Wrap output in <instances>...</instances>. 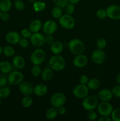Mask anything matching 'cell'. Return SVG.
I'll list each match as a JSON object with an SVG mask.
<instances>
[{
  "label": "cell",
  "instance_id": "1",
  "mask_svg": "<svg viewBox=\"0 0 120 121\" xmlns=\"http://www.w3.org/2000/svg\"><path fill=\"white\" fill-rule=\"evenodd\" d=\"M49 66L54 70L61 71L65 67L66 61L62 56L55 54L49 59Z\"/></svg>",
  "mask_w": 120,
  "mask_h": 121
},
{
  "label": "cell",
  "instance_id": "2",
  "mask_svg": "<svg viewBox=\"0 0 120 121\" xmlns=\"http://www.w3.org/2000/svg\"><path fill=\"white\" fill-rule=\"evenodd\" d=\"M68 47L70 52L76 56L83 54L85 50L84 44L78 39H72L68 44Z\"/></svg>",
  "mask_w": 120,
  "mask_h": 121
},
{
  "label": "cell",
  "instance_id": "3",
  "mask_svg": "<svg viewBox=\"0 0 120 121\" xmlns=\"http://www.w3.org/2000/svg\"><path fill=\"white\" fill-rule=\"evenodd\" d=\"M98 104V100L95 96H87L84 98L82 102L84 109L88 111L95 109Z\"/></svg>",
  "mask_w": 120,
  "mask_h": 121
},
{
  "label": "cell",
  "instance_id": "4",
  "mask_svg": "<svg viewBox=\"0 0 120 121\" xmlns=\"http://www.w3.org/2000/svg\"><path fill=\"white\" fill-rule=\"evenodd\" d=\"M46 57L45 52L41 48L36 49L31 54L30 60L34 65H40L44 61Z\"/></svg>",
  "mask_w": 120,
  "mask_h": 121
},
{
  "label": "cell",
  "instance_id": "5",
  "mask_svg": "<svg viewBox=\"0 0 120 121\" xmlns=\"http://www.w3.org/2000/svg\"><path fill=\"white\" fill-rule=\"evenodd\" d=\"M59 23L62 28L67 30H70L74 27L75 21L74 17L71 15L66 14L62 15L59 18Z\"/></svg>",
  "mask_w": 120,
  "mask_h": 121
},
{
  "label": "cell",
  "instance_id": "6",
  "mask_svg": "<svg viewBox=\"0 0 120 121\" xmlns=\"http://www.w3.org/2000/svg\"><path fill=\"white\" fill-rule=\"evenodd\" d=\"M66 96L64 93L58 92L53 95L50 99V103L54 107L59 108L60 106H63L66 102Z\"/></svg>",
  "mask_w": 120,
  "mask_h": 121
},
{
  "label": "cell",
  "instance_id": "7",
  "mask_svg": "<svg viewBox=\"0 0 120 121\" xmlns=\"http://www.w3.org/2000/svg\"><path fill=\"white\" fill-rule=\"evenodd\" d=\"M24 80V75L19 71H13L9 73L8 76V82L11 85H20Z\"/></svg>",
  "mask_w": 120,
  "mask_h": 121
},
{
  "label": "cell",
  "instance_id": "8",
  "mask_svg": "<svg viewBox=\"0 0 120 121\" xmlns=\"http://www.w3.org/2000/svg\"><path fill=\"white\" fill-rule=\"evenodd\" d=\"M98 112L101 116H109L113 111L112 105L108 102H102L98 105Z\"/></svg>",
  "mask_w": 120,
  "mask_h": 121
},
{
  "label": "cell",
  "instance_id": "9",
  "mask_svg": "<svg viewBox=\"0 0 120 121\" xmlns=\"http://www.w3.org/2000/svg\"><path fill=\"white\" fill-rule=\"evenodd\" d=\"M88 92H89L88 87L85 85H82V84L75 86L72 91L74 96L80 99L85 98L87 96H88Z\"/></svg>",
  "mask_w": 120,
  "mask_h": 121
},
{
  "label": "cell",
  "instance_id": "10",
  "mask_svg": "<svg viewBox=\"0 0 120 121\" xmlns=\"http://www.w3.org/2000/svg\"><path fill=\"white\" fill-rule=\"evenodd\" d=\"M107 16L114 20H120V7L117 5H111L106 9Z\"/></svg>",
  "mask_w": 120,
  "mask_h": 121
},
{
  "label": "cell",
  "instance_id": "11",
  "mask_svg": "<svg viewBox=\"0 0 120 121\" xmlns=\"http://www.w3.org/2000/svg\"><path fill=\"white\" fill-rule=\"evenodd\" d=\"M30 41L34 47H41L45 44V36L39 32L33 33L30 37Z\"/></svg>",
  "mask_w": 120,
  "mask_h": 121
},
{
  "label": "cell",
  "instance_id": "12",
  "mask_svg": "<svg viewBox=\"0 0 120 121\" xmlns=\"http://www.w3.org/2000/svg\"><path fill=\"white\" fill-rule=\"evenodd\" d=\"M91 60L96 65H101L106 60L105 53L102 50L96 49L91 54Z\"/></svg>",
  "mask_w": 120,
  "mask_h": 121
},
{
  "label": "cell",
  "instance_id": "13",
  "mask_svg": "<svg viewBox=\"0 0 120 121\" xmlns=\"http://www.w3.org/2000/svg\"><path fill=\"white\" fill-rule=\"evenodd\" d=\"M42 31L47 34H53L58 29V25L54 20H48L44 23L42 26Z\"/></svg>",
  "mask_w": 120,
  "mask_h": 121
},
{
  "label": "cell",
  "instance_id": "14",
  "mask_svg": "<svg viewBox=\"0 0 120 121\" xmlns=\"http://www.w3.org/2000/svg\"><path fill=\"white\" fill-rule=\"evenodd\" d=\"M19 90L24 95H30L33 93L34 86L29 82H22L19 85Z\"/></svg>",
  "mask_w": 120,
  "mask_h": 121
},
{
  "label": "cell",
  "instance_id": "15",
  "mask_svg": "<svg viewBox=\"0 0 120 121\" xmlns=\"http://www.w3.org/2000/svg\"><path fill=\"white\" fill-rule=\"evenodd\" d=\"M88 63V58L83 54L76 55L73 60V65L78 68H82L85 66Z\"/></svg>",
  "mask_w": 120,
  "mask_h": 121
},
{
  "label": "cell",
  "instance_id": "16",
  "mask_svg": "<svg viewBox=\"0 0 120 121\" xmlns=\"http://www.w3.org/2000/svg\"><path fill=\"white\" fill-rule=\"evenodd\" d=\"M6 40L11 44H16L18 43L21 39V35L16 31H10L6 35Z\"/></svg>",
  "mask_w": 120,
  "mask_h": 121
},
{
  "label": "cell",
  "instance_id": "17",
  "mask_svg": "<svg viewBox=\"0 0 120 121\" xmlns=\"http://www.w3.org/2000/svg\"><path fill=\"white\" fill-rule=\"evenodd\" d=\"M113 97L112 93L108 89H103L98 93V98L102 102H108Z\"/></svg>",
  "mask_w": 120,
  "mask_h": 121
},
{
  "label": "cell",
  "instance_id": "18",
  "mask_svg": "<svg viewBox=\"0 0 120 121\" xmlns=\"http://www.w3.org/2000/svg\"><path fill=\"white\" fill-rule=\"evenodd\" d=\"M48 87L44 84H38L34 87V94L37 96H44L48 92Z\"/></svg>",
  "mask_w": 120,
  "mask_h": 121
},
{
  "label": "cell",
  "instance_id": "19",
  "mask_svg": "<svg viewBox=\"0 0 120 121\" xmlns=\"http://www.w3.org/2000/svg\"><path fill=\"white\" fill-rule=\"evenodd\" d=\"M12 64L15 68L18 69H21L24 67L25 61L24 59L20 55H16L12 59Z\"/></svg>",
  "mask_w": 120,
  "mask_h": 121
},
{
  "label": "cell",
  "instance_id": "20",
  "mask_svg": "<svg viewBox=\"0 0 120 121\" xmlns=\"http://www.w3.org/2000/svg\"><path fill=\"white\" fill-rule=\"evenodd\" d=\"M64 48L63 44L61 41H54V43L51 45V50L54 54H59L62 52Z\"/></svg>",
  "mask_w": 120,
  "mask_h": 121
},
{
  "label": "cell",
  "instance_id": "21",
  "mask_svg": "<svg viewBox=\"0 0 120 121\" xmlns=\"http://www.w3.org/2000/svg\"><path fill=\"white\" fill-rule=\"evenodd\" d=\"M42 27V22L39 20H34L29 24V30L33 33H38Z\"/></svg>",
  "mask_w": 120,
  "mask_h": 121
},
{
  "label": "cell",
  "instance_id": "22",
  "mask_svg": "<svg viewBox=\"0 0 120 121\" xmlns=\"http://www.w3.org/2000/svg\"><path fill=\"white\" fill-rule=\"evenodd\" d=\"M41 77L43 80L44 81H49V80H51L54 76V72H53V70L51 68H46L42 70L41 72Z\"/></svg>",
  "mask_w": 120,
  "mask_h": 121
},
{
  "label": "cell",
  "instance_id": "23",
  "mask_svg": "<svg viewBox=\"0 0 120 121\" xmlns=\"http://www.w3.org/2000/svg\"><path fill=\"white\" fill-rule=\"evenodd\" d=\"M100 81L96 78H92L88 80L87 83V87L89 89L91 90H96L100 87Z\"/></svg>",
  "mask_w": 120,
  "mask_h": 121
},
{
  "label": "cell",
  "instance_id": "24",
  "mask_svg": "<svg viewBox=\"0 0 120 121\" xmlns=\"http://www.w3.org/2000/svg\"><path fill=\"white\" fill-rule=\"evenodd\" d=\"M12 7V2L11 0H1L0 2V9L2 12L7 13Z\"/></svg>",
  "mask_w": 120,
  "mask_h": 121
},
{
  "label": "cell",
  "instance_id": "25",
  "mask_svg": "<svg viewBox=\"0 0 120 121\" xmlns=\"http://www.w3.org/2000/svg\"><path fill=\"white\" fill-rule=\"evenodd\" d=\"M58 114V110L56 108L53 106V107L50 108L47 110L45 113V116L46 118L48 119L52 120L57 117Z\"/></svg>",
  "mask_w": 120,
  "mask_h": 121
},
{
  "label": "cell",
  "instance_id": "26",
  "mask_svg": "<svg viewBox=\"0 0 120 121\" xmlns=\"http://www.w3.org/2000/svg\"><path fill=\"white\" fill-rule=\"evenodd\" d=\"M11 65L7 61H2L0 63V70L3 73H9L12 70Z\"/></svg>",
  "mask_w": 120,
  "mask_h": 121
},
{
  "label": "cell",
  "instance_id": "27",
  "mask_svg": "<svg viewBox=\"0 0 120 121\" xmlns=\"http://www.w3.org/2000/svg\"><path fill=\"white\" fill-rule=\"evenodd\" d=\"M33 8L36 12L42 11L46 8V4L43 1H35L33 3Z\"/></svg>",
  "mask_w": 120,
  "mask_h": 121
},
{
  "label": "cell",
  "instance_id": "28",
  "mask_svg": "<svg viewBox=\"0 0 120 121\" xmlns=\"http://www.w3.org/2000/svg\"><path fill=\"white\" fill-rule=\"evenodd\" d=\"M62 11L61 8L58 7V6H55V7H53L52 9L51 10V14L52 16L54 18L58 19L62 16Z\"/></svg>",
  "mask_w": 120,
  "mask_h": 121
},
{
  "label": "cell",
  "instance_id": "29",
  "mask_svg": "<svg viewBox=\"0 0 120 121\" xmlns=\"http://www.w3.org/2000/svg\"><path fill=\"white\" fill-rule=\"evenodd\" d=\"M33 103V99L31 96L29 95H27L22 99L21 104L24 108H29L32 105Z\"/></svg>",
  "mask_w": 120,
  "mask_h": 121
},
{
  "label": "cell",
  "instance_id": "30",
  "mask_svg": "<svg viewBox=\"0 0 120 121\" xmlns=\"http://www.w3.org/2000/svg\"><path fill=\"white\" fill-rule=\"evenodd\" d=\"M3 53L7 57H10L13 56L15 54V50L12 47L10 46H7L4 47Z\"/></svg>",
  "mask_w": 120,
  "mask_h": 121
},
{
  "label": "cell",
  "instance_id": "31",
  "mask_svg": "<svg viewBox=\"0 0 120 121\" xmlns=\"http://www.w3.org/2000/svg\"><path fill=\"white\" fill-rule=\"evenodd\" d=\"M11 93V90L9 87L4 86L0 88V97L1 98H7L9 96Z\"/></svg>",
  "mask_w": 120,
  "mask_h": 121
},
{
  "label": "cell",
  "instance_id": "32",
  "mask_svg": "<svg viewBox=\"0 0 120 121\" xmlns=\"http://www.w3.org/2000/svg\"><path fill=\"white\" fill-rule=\"evenodd\" d=\"M42 69L40 65H34L31 69V74L34 77H38L41 75Z\"/></svg>",
  "mask_w": 120,
  "mask_h": 121
},
{
  "label": "cell",
  "instance_id": "33",
  "mask_svg": "<svg viewBox=\"0 0 120 121\" xmlns=\"http://www.w3.org/2000/svg\"><path fill=\"white\" fill-rule=\"evenodd\" d=\"M107 45V41L104 38H100L96 40V46L98 49L103 50Z\"/></svg>",
  "mask_w": 120,
  "mask_h": 121
},
{
  "label": "cell",
  "instance_id": "34",
  "mask_svg": "<svg viewBox=\"0 0 120 121\" xmlns=\"http://www.w3.org/2000/svg\"><path fill=\"white\" fill-rule=\"evenodd\" d=\"M112 119L113 121H120V108L113 110L111 113Z\"/></svg>",
  "mask_w": 120,
  "mask_h": 121
},
{
  "label": "cell",
  "instance_id": "35",
  "mask_svg": "<svg viewBox=\"0 0 120 121\" xmlns=\"http://www.w3.org/2000/svg\"><path fill=\"white\" fill-rule=\"evenodd\" d=\"M14 6L17 10L22 11L24 9L25 5L24 2L22 0H15L14 1Z\"/></svg>",
  "mask_w": 120,
  "mask_h": 121
},
{
  "label": "cell",
  "instance_id": "36",
  "mask_svg": "<svg viewBox=\"0 0 120 121\" xmlns=\"http://www.w3.org/2000/svg\"><path fill=\"white\" fill-rule=\"evenodd\" d=\"M65 12L67 14L72 15L74 13V11H75V5H74V4L69 2L65 7Z\"/></svg>",
  "mask_w": 120,
  "mask_h": 121
},
{
  "label": "cell",
  "instance_id": "37",
  "mask_svg": "<svg viewBox=\"0 0 120 121\" xmlns=\"http://www.w3.org/2000/svg\"><path fill=\"white\" fill-rule=\"evenodd\" d=\"M53 2L55 5L60 8H65V7L69 3L68 0H53Z\"/></svg>",
  "mask_w": 120,
  "mask_h": 121
},
{
  "label": "cell",
  "instance_id": "38",
  "mask_svg": "<svg viewBox=\"0 0 120 121\" xmlns=\"http://www.w3.org/2000/svg\"><path fill=\"white\" fill-rule=\"evenodd\" d=\"M96 15L98 18L100 19H105L107 17V11H106V9H100L96 11Z\"/></svg>",
  "mask_w": 120,
  "mask_h": 121
},
{
  "label": "cell",
  "instance_id": "39",
  "mask_svg": "<svg viewBox=\"0 0 120 121\" xmlns=\"http://www.w3.org/2000/svg\"><path fill=\"white\" fill-rule=\"evenodd\" d=\"M87 118H88V119H89L90 121H95L98 118L97 113H96L95 111H93V110L88 111V112L87 113Z\"/></svg>",
  "mask_w": 120,
  "mask_h": 121
},
{
  "label": "cell",
  "instance_id": "40",
  "mask_svg": "<svg viewBox=\"0 0 120 121\" xmlns=\"http://www.w3.org/2000/svg\"><path fill=\"white\" fill-rule=\"evenodd\" d=\"M31 35L32 32L29 29L24 28V29L22 30L21 31V36H22L23 38H25V39H29L31 37Z\"/></svg>",
  "mask_w": 120,
  "mask_h": 121
},
{
  "label": "cell",
  "instance_id": "41",
  "mask_svg": "<svg viewBox=\"0 0 120 121\" xmlns=\"http://www.w3.org/2000/svg\"><path fill=\"white\" fill-rule=\"evenodd\" d=\"M112 93L113 96L116 98H120V85L114 86L112 90Z\"/></svg>",
  "mask_w": 120,
  "mask_h": 121
},
{
  "label": "cell",
  "instance_id": "42",
  "mask_svg": "<svg viewBox=\"0 0 120 121\" xmlns=\"http://www.w3.org/2000/svg\"><path fill=\"white\" fill-rule=\"evenodd\" d=\"M18 44L20 47L21 48H27L29 46V42L27 40V39H25V38H22V39H20V41L18 42Z\"/></svg>",
  "mask_w": 120,
  "mask_h": 121
},
{
  "label": "cell",
  "instance_id": "43",
  "mask_svg": "<svg viewBox=\"0 0 120 121\" xmlns=\"http://www.w3.org/2000/svg\"><path fill=\"white\" fill-rule=\"evenodd\" d=\"M45 41L46 44L51 45L54 41V37H53L52 34H47L46 36H45Z\"/></svg>",
  "mask_w": 120,
  "mask_h": 121
},
{
  "label": "cell",
  "instance_id": "44",
  "mask_svg": "<svg viewBox=\"0 0 120 121\" xmlns=\"http://www.w3.org/2000/svg\"><path fill=\"white\" fill-rule=\"evenodd\" d=\"M88 77L85 74H82L80 76V79H79V82H80V84H82V85H86L88 83Z\"/></svg>",
  "mask_w": 120,
  "mask_h": 121
},
{
  "label": "cell",
  "instance_id": "45",
  "mask_svg": "<svg viewBox=\"0 0 120 121\" xmlns=\"http://www.w3.org/2000/svg\"><path fill=\"white\" fill-rule=\"evenodd\" d=\"M0 18L4 21H7L9 20V15L7 13H5V12H2V13H1V17Z\"/></svg>",
  "mask_w": 120,
  "mask_h": 121
},
{
  "label": "cell",
  "instance_id": "46",
  "mask_svg": "<svg viewBox=\"0 0 120 121\" xmlns=\"http://www.w3.org/2000/svg\"><path fill=\"white\" fill-rule=\"evenodd\" d=\"M8 83V79H6L5 78L1 77L0 78V87H2L5 86Z\"/></svg>",
  "mask_w": 120,
  "mask_h": 121
},
{
  "label": "cell",
  "instance_id": "47",
  "mask_svg": "<svg viewBox=\"0 0 120 121\" xmlns=\"http://www.w3.org/2000/svg\"><path fill=\"white\" fill-rule=\"evenodd\" d=\"M57 110L58 114L61 115H64L66 112V109L64 106H60L59 108H58Z\"/></svg>",
  "mask_w": 120,
  "mask_h": 121
},
{
  "label": "cell",
  "instance_id": "48",
  "mask_svg": "<svg viewBox=\"0 0 120 121\" xmlns=\"http://www.w3.org/2000/svg\"><path fill=\"white\" fill-rule=\"evenodd\" d=\"M98 121H110L111 119L108 116H102L98 119Z\"/></svg>",
  "mask_w": 120,
  "mask_h": 121
},
{
  "label": "cell",
  "instance_id": "49",
  "mask_svg": "<svg viewBox=\"0 0 120 121\" xmlns=\"http://www.w3.org/2000/svg\"><path fill=\"white\" fill-rule=\"evenodd\" d=\"M69 2H71L72 4H76L78 3L80 1V0H68Z\"/></svg>",
  "mask_w": 120,
  "mask_h": 121
},
{
  "label": "cell",
  "instance_id": "50",
  "mask_svg": "<svg viewBox=\"0 0 120 121\" xmlns=\"http://www.w3.org/2000/svg\"><path fill=\"white\" fill-rule=\"evenodd\" d=\"M116 82L119 83V85H120V74H118L117 76H116Z\"/></svg>",
  "mask_w": 120,
  "mask_h": 121
},
{
  "label": "cell",
  "instance_id": "51",
  "mask_svg": "<svg viewBox=\"0 0 120 121\" xmlns=\"http://www.w3.org/2000/svg\"><path fill=\"white\" fill-rule=\"evenodd\" d=\"M2 52H3V48H2V46L0 45V56L1 55V54H2Z\"/></svg>",
  "mask_w": 120,
  "mask_h": 121
},
{
  "label": "cell",
  "instance_id": "52",
  "mask_svg": "<svg viewBox=\"0 0 120 121\" xmlns=\"http://www.w3.org/2000/svg\"><path fill=\"white\" fill-rule=\"evenodd\" d=\"M29 1L31 3H34L36 1V0H29Z\"/></svg>",
  "mask_w": 120,
  "mask_h": 121
},
{
  "label": "cell",
  "instance_id": "53",
  "mask_svg": "<svg viewBox=\"0 0 120 121\" xmlns=\"http://www.w3.org/2000/svg\"><path fill=\"white\" fill-rule=\"evenodd\" d=\"M1 99H2V98L0 97V106H1Z\"/></svg>",
  "mask_w": 120,
  "mask_h": 121
},
{
  "label": "cell",
  "instance_id": "54",
  "mask_svg": "<svg viewBox=\"0 0 120 121\" xmlns=\"http://www.w3.org/2000/svg\"><path fill=\"white\" fill-rule=\"evenodd\" d=\"M1 9H0V17H1Z\"/></svg>",
  "mask_w": 120,
  "mask_h": 121
},
{
  "label": "cell",
  "instance_id": "55",
  "mask_svg": "<svg viewBox=\"0 0 120 121\" xmlns=\"http://www.w3.org/2000/svg\"><path fill=\"white\" fill-rule=\"evenodd\" d=\"M38 1H45V0H38Z\"/></svg>",
  "mask_w": 120,
  "mask_h": 121
}]
</instances>
